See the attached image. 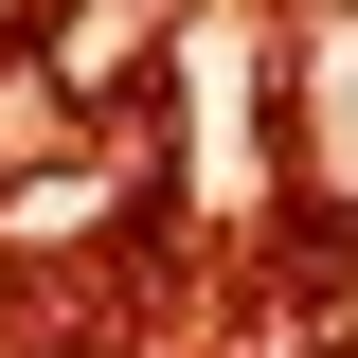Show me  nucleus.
Masks as SVG:
<instances>
[{"mask_svg": "<svg viewBox=\"0 0 358 358\" xmlns=\"http://www.w3.org/2000/svg\"><path fill=\"white\" fill-rule=\"evenodd\" d=\"M305 162H322V197L358 215V36L322 54V72H305Z\"/></svg>", "mask_w": 358, "mask_h": 358, "instance_id": "obj_2", "label": "nucleus"}, {"mask_svg": "<svg viewBox=\"0 0 358 358\" xmlns=\"http://www.w3.org/2000/svg\"><path fill=\"white\" fill-rule=\"evenodd\" d=\"M162 0H54L36 18V54H18V72L54 90V108H90V126H108V108H162Z\"/></svg>", "mask_w": 358, "mask_h": 358, "instance_id": "obj_1", "label": "nucleus"}]
</instances>
